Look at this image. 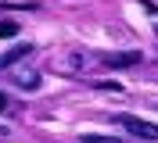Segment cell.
Instances as JSON below:
<instances>
[{
    "label": "cell",
    "mask_w": 158,
    "mask_h": 143,
    "mask_svg": "<svg viewBox=\"0 0 158 143\" xmlns=\"http://www.w3.org/2000/svg\"><path fill=\"white\" fill-rule=\"evenodd\" d=\"M115 125L129 129V133L140 136V140H158V125L144 122V118H137V114H115Z\"/></svg>",
    "instance_id": "obj_1"
},
{
    "label": "cell",
    "mask_w": 158,
    "mask_h": 143,
    "mask_svg": "<svg viewBox=\"0 0 158 143\" xmlns=\"http://www.w3.org/2000/svg\"><path fill=\"white\" fill-rule=\"evenodd\" d=\"M101 61H104V68L115 72V68H133V65H140V54H137V50H122V54H104Z\"/></svg>",
    "instance_id": "obj_2"
},
{
    "label": "cell",
    "mask_w": 158,
    "mask_h": 143,
    "mask_svg": "<svg viewBox=\"0 0 158 143\" xmlns=\"http://www.w3.org/2000/svg\"><path fill=\"white\" fill-rule=\"evenodd\" d=\"M32 54V43H18V47H11L7 54H0V72H7V68H15L22 61V57Z\"/></svg>",
    "instance_id": "obj_3"
},
{
    "label": "cell",
    "mask_w": 158,
    "mask_h": 143,
    "mask_svg": "<svg viewBox=\"0 0 158 143\" xmlns=\"http://www.w3.org/2000/svg\"><path fill=\"white\" fill-rule=\"evenodd\" d=\"M15 82H18L22 89H36V86H40V75H36V72H15Z\"/></svg>",
    "instance_id": "obj_4"
},
{
    "label": "cell",
    "mask_w": 158,
    "mask_h": 143,
    "mask_svg": "<svg viewBox=\"0 0 158 143\" xmlns=\"http://www.w3.org/2000/svg\"><path fill=\"white\" fill-rule=\"evenodd\" d=\"M18 36V22H0V39H11Z\"/></svg>",
    "instance_id": "obj_5"
},
{
    "label": "cell",
    "mask_w": 158,
    "mask_h": 143,
    "mask_svg": "<svg viewBox=\"0 0 158 143\" xmlns=\"http://www.w3.org/2000/svg\"><path fill=\"white\" fill-rule=\"evenodd\" d=\"M79 143H118V140H111V136H83Z\"/></svg>",
    "instance_id": "obj_6"
},
{
    "label": "cell",
    "mask_w": 158,
    "mask_h": 143,
    "mask_svg": "<svg viewBox=\"0 0 158 143\" xmlns=\"http://www.w3.org/2000/svg\"><path fill=\"white\" fill-rule=\"evenodd\" d=\"M4 111H7V97L0 93V114H4Z\"/></svg>",
    "instance_id": "obj_7"
}]
</instances>
